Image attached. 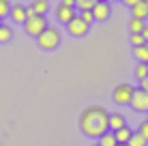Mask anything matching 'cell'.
<instances>
[{
  "mask_svg": "<svg viewBox=\"0 0 148 146\" xmlns=\"http://www.w3.org/2000/svg\"><path fill=\"white\" fill-rule=\"evenodd\" d=\"M32 9H34V13H37V15H45V13H47V9H49V2H47V0H34Z\"/></svg>",
  "mask_w": 148,
  "mask_h": 146,
  "instance_id": "15",
  "label": "cell"
},
{
  "mask_svg": "<svg viewBox=\"0 0 148 146\" xmlns=\"http://www.w3.org/2000/svg\"><path fill=\"white\" fill-rule=\"evenodd\" d=\"M144 19H137V17H131L129 19V30L131 32H142V28H144Z\"/></svg>",
  "mask_w": 148,
  "mask_h": 146,
  "instance_id": "17",
  "label": "cell"
},
{
  "mask_svg": "<svg viewBox=\"0 0 148 146\" xmlns=\"http://www.w3.org/2000/svg\"><path fill=\"white\" fill-rule=\"evenodd\" d=\"M32 15H37V13H34L32 4H30V7H26V19H28V17H32Z\"/></svg>",
  "mask_w": 148,
  "mask_h": 146,
  "instance_id": "26",
  "label": "cell"
},
{
  "mask_svg": "<svg viewBox=\"0 0 148 146\" xmlns=\"http://www.w3.org/2000/svg\"><path fill=\"white\" fill-rule=\"evenodd\" d=\"M92 146H99V142H95V144H92Z\"/></svg>",
  "mask_w": 148,
  "mask_h": 146,
  "instance_id": "30",
  "label": "cell"
},
{
  "mask_svg": "<svg viewBox=\"0 0 148 146\" xmlns=\"http://www.w3.org/2000/svg\"><path fill=\"white\" fill-rule=\"evenodd\" d=\"M116 146H129V144H116Z\"/></svg>",
  "mask_w": 148,
  "mask_h": 146,
  "instance_id": "29",
  "label": "cell"
},
{
  "mask_svg": "<svg viewBox=\"0 0 148 146\" xmlns=\"http://www.w3.org/2000/svg\"><path fill=\"white\" fill-rule=\"evenodd\" d=\"M144 2H146V4H148V0H144Z\"/></svg>",
  "mask_w": 148,
  "mask_h": 146,
  "instance_id": "32",
  "label": "cell"
},
{
  "mask_svg": "<svg viewBox=\"0 0 148 146\" xmlns=\"http://www.w3.org/2000/svg\"><path fill=\"white\" fill-rule=\"evenodd\" d=\"M133 58L137 62H148V43H142L133 47Z\"/></svg>",
  "mask_w": 148,
  "mask_h": 146,
  "instance_id": "11",
  "label": "cell"
},
{
  "mask_svg": "<svg viewBox=\"0 0 148 146\" xmlns=\"http://www.w3.org/2000/svg\"><path fill=\"white\" fill-rule=\"evenodd\" d=\"M125 116H122V114H110V131H118L120 127H125Z\"/></svg>",
  "mask_w": 148,
  "mask_h": 146,
  "instance_id": "12",
  "label": "cell"
},
{
  "mask_svg": "<svg viewBox=\"0 0 148 146\" xmlns=\"http://www.w3.org/2000/svg\"><path fill=\"white\" fill-rule=\"evenodd\" d=\"M37 43H39L41 49H56L60 45V30L54 28V26H47L37 37Z\"/></svg>",
  "mask_w": 148,
  "mask_h": 146,
  "instance_id": "2",
  "label": "cell"
},
{
  "mask_svg": "<svg viewBox=\"0 0 148 146\" xmlns=\"http://www.w3.org/2000/svg\"><path fill=\"white\" fill-rule=\"evenodd\" d=\"M118 142H116V135L114 131H108V133H103L99 138V146H116Z\"/></svg>",
  "mask_w": 148,
  "mask_h": 146,
  "instance_id": "14",
  "label": "cell"
},
{
  "mask_svg": "<svg viewBox=\"0 0 148 146\" xmlns=\"http://www.w3.org/2000/svg\"><path fill=\"white\" fill-rule=\"evenodd\" d=\"M11 37H13V30H11V26H7V24H0V43L11 41Z\"/></svg>",
  "mask_w": 148,
  "mask_h": 146,
  "instance_id": "16",
  "label": "cell"
},
{
  "mask_svg": "<svg viewBox=\"0 0 148 146\" xmlns=\"http://www.w3.org/2000/svg\"><path fill=\"white\" fill-rule=\"evenodd\" d=\"M92 11V17L97 19V22H105V19L112 15V4L108 2V0H97L95 7L90 9Z\"/></svg>",
  "mask_w": 148,
  "mask_h": 146,
  "instance_id": "6",
  "label": "cell"
},
{
  "mask_svg": "<svg viewBox=\"0 0 148 146\" xmlns=\"http://www.w3.org/2000/svg\"><path fill=\"white\" fill-rule=\"evenodd\" d=\"M146 120H148V118H146Z\"/></svg>",
  "mask_w": 148,
  "mask_h": 146,
  "instance_id": "35",
  "label": "cell"
},
{
  "mask_svg": "<svg viewBox=\"0 0 148 146\" xmlns=\"http://www.w3.org/2000/svg\"><path fill=\"white\" fill-rule=\"evenodd\" d=\"M45 28H47V19H45V15H32V17H28L26 22H24V30H26L30 37H39Z\"/></svg>",
  "mask_w": 148,
  "mask_h": 146,
  "instance_id": "3",
  "label": "cell"
},
{
  "mask_svg": "<svg viewBox=\"0 0 148 146\" xmlns=\"http://www.w3.org/2000/svg\"><path fill=\"white\" fill-rule=\"evenodd\" d=\"M129 41H131V45H133V47H137V45H142V43H146L144 37H142L140 32H131V34H129Z\"/></svg>",
  "mask_w": 148,
  "mask_h": 146,
  "instance_id": "22",
  "label": "cell"
},
{
  "mask_svg": "<svg viewBox=\"0 0 148 146\" xmlns=\"http://www.w3.org/2000/svg\"><path fill=\"white\" fill-rule=\"evenodd\" d=\"M131 17H137V19H146L148 17V4L144 2V0H140V2L137 4H133V7H131Z\"/></svg>",
  "mask_w": 148,
  "mask_h": 146,
  "instance_id": "10",
  "label": "cell"
},
{
  "mask_svg": "<svg viewBox=\"0 0 148 146\" xmlns=\"http://www.w3.org/2000/svg\"><path fill=\"white\" fill-rule=\"evenodd\" d=\"M146 67H148V62H146Z\"/></svg>",
  "mask_w": 148,
  "mask_h": 146,
  "instance_id": "34",
  "label": "cell"
},
{
  "mask_svg": "<svg viewBox=\"0 0 148 146\" xmlns=\"http://www.w3.org/2000/svg\"><path fill=\"white\" fill-rule=\"evenodd\" d=\"M131 133H133V131H131V129L127 127V125H125V127H120L118 131H114V135H116V142H118V144H127V142H129V138H131Z\"/></svg>",
  "mask_w": 148,
  "mask_h": 146,
  "instance_id": "13",
  "label": "cell"
},
{
  "mask_svg": "<svg viewBox=\"0 0 148 146\" xmlns=\"http://www.w3.org/2000/svg\"><path fill=\"white\" fill-rule=\"evenodd\" d=\"M75 15L77 13H75V9H71V7H64V4H58V7H56V19H58L60 24H69Z\"/></svg>",
  "mask_w": 148,
  "mask_h": 146,
  "instance_id": "8",
  "label": "cell"
},
{
  "mask_svg": "<svg viewBox=\"0 0 148 146\" xmlns=\"http://www.w3.org/2000/svg\"><path fill=\"white\" fill-rule=\"evenodd\" d=\"M133 86L131 84H127V82H122L118 84V86L114 88V93H112V99H114L118 105H129L131 103V97H133Z\"/></svg>",
  "mask_w": 148,
  "mask_h": 146,
  "instance_id": "4",
  "label": "cell"
},
{
  "mask_svg": "<svg viewBox=\"0 0 148 146\" xmlns=\"http://www.w3.org/2000/svg\"><path fill=\"white\" fill-rule=\"evenodd\" d=\"M127 144H129V146H146V140L135 131V133H131V138H129V142H127Z\"/></svg>",
  "mask_w": 148,
  "mask_h": 146,
  "instance_id": "19",
  "label": "cell"
},
{
  "mask_svg": "<svg viewBox=\"0 0 148 146\" xmlns=\"http://www.w3.org/2000/svg\"><path fill=\"white\" fill-rule=\"evenodd\" d=\"M11 19L13 22H17V24H24L26 22V7H24V4H13L11 7Z\"/></svg>",
  "mask_w": 148,
  "mask_h": 146,
  "instance_id": "9",
  "label": "cell"
},
{
  "mask_svg": "<svg viewBox=\"0 0 148 146\" xmlns=\"http://www.w3.org/2000/svg\"><path fill=\"white\" fill-rule=\"evenodd\" d=\"M9 13H11V2L9 0H0V19L7 17Z\"/></svg>",
  "mask_w": 148,
  "mask_h": 146,
  "instance_id": "21",
  "label": "cell"
},
{
  "mask_svg": "<svg viewBox=\"0 0 148 146\" xmlns=\"http://www.w3.org/2000/svg\"><path fill=\"white\" fill-rule=\"evenodd\" d=\"M129 105H131L133 112H148V93L142 90V88H135Z\"/></svg>",
  "mask_w": 148,
  "mask_h": 146,
  "instance_id": "5",
  "label": "cell"
},
{
  "mask_svg": "<svg viewBox=\"0 0 148 146\" xmlns=\"http://www.w3.org/2000/svg\"><path fill=\"white\" fill-rule=\"evenodd\" d=\"M135 77H137V80H146V77H148V67H146V62L135 64Z\"/></svg>",
  "mask_w": 148,
  "mask_h": 146,
  "instance_id": "18",
  "label": "cell"
},
{
  "mask_svg": "<svg viewBox=\"0 0 148 146\" xmlns=\"http://www.w3.org/2000/svg\"><path fill=\"white\" fill-rule=\"evenodd\" d=\"M97 0H75V7L79 9V11H90V9L95 7Z\"/></svg>",
  "mask_w": 148,
  "mask_h": 146,
  "instance_id": "20",
  "label": "cell"
},
{
  "mask_svg": "<svg viewBox=\"0 0 148 146\" xmlns=\"http://www.w3.org/2000/svg\"><path fill=\"white\" fill-rule=\"evenodd\" d=\"M137 133H140L142 138H144L146 142H148V120H144V123H142L140 127H137Z\"/></svg>",
  "mask_w": 148,
  "mask_h": 146,
  "instance_id": "23",
  "label": "cell"
},
{
  "mask_svg": "<svg viewBox=\"0 0 148 146\" xmlns=\"http://www.w3.org/2000/svg\"><path fill=\"white\" fill-rule=\"evenodd\" d=\"M108 2H116V0H108Z\"/></svg>",
  "mask_w": 148,
  "mask_h": 146,
  "instance_id": "31",
  "label": "cell"
},
{
  "mask_svg": "<svg viewBox=\"0 0 148 146\" xmlns=\"http://www.w3.org/2000/svg\"><path fill=\"white\" fill-rule=\"evenodd\" d=\"M140 34L144 37V41L148 43V26H144V28H142V32H140Z\"/></svg>",
  "mask_w": 148,
  "mask_h": 146,
  "instance_id": "28",
  "label": "cell"
},
{
  "mask_svg": "<svg viewBox=\"0 0 148 146\" xmlns=\"http://www.w3.org/2000/svg\"><path fill=\"white\" fill-rule=\"evenodd\" d=\"M120 2H122V4H127V7L131 9L133 4H137V2H140V0H120Z\"/></svg>",
  "mask_w": 148,
  "mask_h": 146,
  "instance_id": "27",
  "label": "cell"
},
{
  "mask_svg": "<svg viewBox=\"0 0 148 146\" xmlns=\"http://www.w3.org/2000/svg\"><path fill=\"white\" fill-rule=\"evenodd\" d=\"M77 15H79L82 19H84L86 24H88V26H90V24L95 22V17H92V11H82V13H77Z\"/></svg>",
  "mask_w": 148,
  "mask_h": 146,
  "instance_id": "24",
  "label": "cell"
},
{
  "mask_svg": "<svg viewBox=\"0 0 148 146\" xmlns=\"http://www.w3.org/2000/svg\"><path fill=\"white\" fill-rule=\"evenodd\" d=\"M60 4H64V7H71V9H75V0H60Z\"/></svg>",
  "mask_w": 148,
  "mask_h": 146,
  "instance_id": "25",
  "label": "cell"
},
{
  "mask_svg": "<svg viewBox=\"0 0 148 146\" xmlns=\"http://www.w3.org/2000/svg\"><path fill=\"white\" fill-rule=\"evenodd\" d=\"M0 24H2V19H0Z\"/></svg>",
  "mask_w": 148,
  "mask_h": 146,
  "instance_id": "33",
  "label": "cell"
},
{
  "mask_svg": "<svg viewBox=\"0 0 148 146\" xmlns=\"http://www.w3.org/2000/svg\"><path fill=\"white\" fill-rule=\"evenodd\" d=\"M67 30H69L71 37H84V34L90 30V26H88V24H86L84 19L79 17V15H75V17L67 24Z\"/></svg>",
  "mask_w": 148,
  "mask_h": 146,
  "instance_id": "7",
  "label": "cell"
},
{
  "mask_svg": "<svg viewBox=\"0 0 148 146\" xmlns=\"http://www.w3.org/2000/svg\"><path fill=\"white\" fill-rule=\"evenodd\" d=\"M79 127L84 135L99 140L103 133L110 131V112L105 108H101V105H90V108H86L82 112Z\"/></svg>",
  "mask_w": 148,
  "mask_h": 146,
  "instance_id": "1",
  "label": "cell"
}]
</instances>
